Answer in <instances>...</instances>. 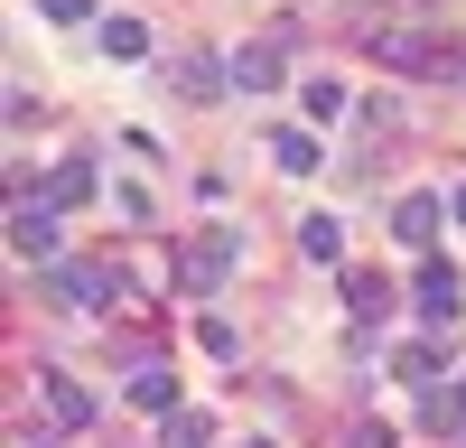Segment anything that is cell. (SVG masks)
<instances>
[{
  "label": "cell",
  "instance_id": "cell-4",
  "mask_svg": "<svg viewBox=\"0 0 466 448\" xmlns=\"http://www.w3.org/2000/svg\"><path fill=\"white\" fill-rule=\"evenodd\" d=\"M10 252L19 261H56V206L47 197H19L10 206Z\"/></svg>",
  "mask_w": 466,
  "mask_h": 448
},
{
  "label": "cell",
  "instance_id": "cell-10",
  "mask_svg": "<svg viewBox=\"0 0 466 448\" xmlns=\"http://www.w3.org/2000/svg\"><path fill=\"white\" fill-rule=\"evenodd\" d=\"M345 309H355L364 327H373V318H392V280H382V271H345Z\"/></svg>",
  "mask_w": 466,
  "mask_h": 448
},
{
  "label": "cell",
  "instance_id": "cell-1",
  "mask_svg": "<svg viewBox=\"0 0 466 448\" xmlns=\"http://www.w3.org/2000/svg\"><path fill=\"white\" fill-rule=\"evenodd\" d=\"M47 290H56V309L94 318V309H112V299H122V271H112V261H56Z\"/></svg>",
  "mask_w": 466,
  "mask_h": 448
},
{
  "label": "cell",
  "instance_id": "cell-16",
  "mask_svg": "<svg viewBox=\"0 0 466 448\" xmlns=\"http://www.w3.org/2000/svg\"><path fill=\"white\" fill-rule=\"evenodd\" d=\"M392 373H401L410 392H439V346H401V355H392Z\"/></svg>",
  "mask_w": 466,
  "mask_h": 448
},
{
  "label": "cell",
  "instance_id": "cell-21",
  "mask_svg": "<svg viewBox=\"0 0 466 448\" xmlns=\"http://www.w3.org/2000/svg\"><path fill=\"white\" fill-rule=\"evenodd\" d=\"M457 411H466V383H457Z\"/></svg>",
  "mask_w": 466,
  "mask_h": 448
},
{
  "label": "cell",
  "instance_id": "cell-3",
  "mask_svg": "<svg viewBox=\"0 0 466 448\" xmlns=\"http://www.w3.org/2000/svg\"><path fill=\"white\" fill-rule=\"evenodd\" d=\"M168 94H187V103H215V94H233V66H215L206 47H177V56H168Z\"/></svg>",
  "mask_w": 466,
  "mask_h": 448
},
{
  "label": "cell",
  "instance_id": "cell-14",
  "mask_svg": "<svg viewBox=\"0 0 466 448\" xmlns=\"http://www.w3.org/2000/svg\"><path fill=\"white\" fill-rule=\"evenodd\" d=\"M37 197H47V206H85V197H94V168H85V159H66L47 187H37Z\"/></svg>",
  "mask_w": 466,
  "mask_h": 448
},
{
  "label": "cell",
  "instance_id": "cell-20",
  "mask_svg": "<svg viewBox=\"0 0 466 448\" xmlns=\"http://www.w3.org/2000/svg\"><path fill=\"white\" fill-rule=\"evenodd\" d=\"M448 215H457V224H466V187H457V197H448Z\"/></svg>",
  "mask_w": 466,
  "mask_h": 448
},
{
  "label": "cell",
  "instance_id": "cell-22",
  "mask_svg": "<svg viewBox=\"0 0 466 448\" xmlns=\"http://www.w3.org/2000/svg\"><path fill=\"white\" fill-rule=\"evenodd\" d=\"M252 448H270V439H252Z\"/></svg>",
  "mask_w": 466,
  "mask_h": 448
},
{
  "label": "cell",
  "instance_id": "cell-6",
  "mask_svg": "<svg viewBox=\"0 0 466 448\" xmlns=\"http://www.w3.org/2000/svg\"><path fill=\"white\" fill-rule=\"evenodd\" d=\"M224 66H233V85H243V94H280V75H289V66H280V37H252V47H233Z\"/></svg>",
  "mask_w": 466,
  "mask_h": 448
},
{
  "label": "cell",
  "instance_id": "cell-9",
  "mask_svg": "<svg viewBox=\"0 0 466 448\" xmlns=\"http://www.w3.org/2000/svg\"><path fill=\"white\" fill-rule=\"evenodd\" d=\"M270 159H280L289 178H318L327 149H318V131H308V122H289V131H270Z\"/></svg>",
  "mask_w": 466,
  "mask_h": 448
},
{
  "label": "cell",
  "instance_id": "cell-11",
  "mask_svg": "<svg viewBox=\"0 0 466 448\" xmlns=\"http://www.w3.org/2000/svg\"><path fill=\"white\" fill-rule=\"evenodd\" d=\"M131 402H140V411H159V421H168V411H187V402H177V373H168V364H140V373H131Z\"/></svg>",
  "mask_w": 466,
  "mask_h": 448
},
{
  "label": "cell",
  "instance_id": "cell-8",
  "mask_svg": "<svg viewBox=\"0 0 466 448\" xmlns=\"http://www.w3.org/2000/svg\"><path fill=\"white\" fill-rule=\"evenodd\" d=\"M37 392H47V421L56 430H94V392L75 383V373H37Z\"/></svg>",
  "mask_w": 466,
  "mask_h": 448
},
{
  "label": "cell",
  "instance_id": "cell-23",
  "mask_svg": "<svg viewBox=\"0 0 466 448\" xmlns=\"http://www.w3.org/2000/svg\"><path fill=\"white\" fill-rule=\"evenodd\" d=\"M37 448H47V439H37Z\"/></svg>",
  "mask_w": 466,
  "mask_h": 448
},
{
  "label": "cell",
  "instance_id": "cell-18",
  "mask_svg": "<svg viewBox=\"0 0 466 448\" xmlns=\"http://www.w3.org/2000/svg\"><path fill=\"white\" fill-rule=\"evenodd\" d=\"M37 10H47L56 28H75V19H85V10H94V0H37Z\"/></svg>",
  "mask_w": 466,
  "mask_h": 448
},
{
  "label": "cell",
  "instance_id": "cell-19",
  "mask_svg": "<svg viewBox=\"0 0 466 448\" xmlns=\"http://www.w3.org/2000/svg\"><path fill=\"white\" fill-rule=\"evenodd\" d=\"M345 448H392V430H382V421H355V439H345Z\"/></svg>",
  "mask_w": 466,
  "mask_h": 448
},
{
  "label": "cell",
  "instance_id": "cell-17",
  "mask_svg": "<svg viewBox=\"0 0 466 448\" xmlns=\"http://www.w3.org/2000/svg\"><path fill=\"white\" fill-rule=\"evenodd\" d=\"M299 103H308V122H345V75H318Z\"/></svg>",
  "mask_w": 466,
  "mask_h": 448
},
{
  "label": "cell",
  "instance_id": "cell-7",
  "mask_svg": "<svg viewBox=\"0 0 466 448\" xmlns=\"http://www.w3.org/2000/svg\"><path fill=\"white\" fill-rule=\"evenodd\" d=\"M439 215H448V206H439V197H420V187H410V197L392 206V243H401V252H430V243H439Z\"/></svg>",
  "mask_w": 466,
  "mask_h": 448
},
{
  "label": "cell",
  "instance_id": "cell-2",
  "mask_svg": "<svg viewBox=\"0 0 466 448\" xmlns=\"http://www.w3.org/2000/svg\"><path fill=\"white\" fill-rule=\"evenodd\" d=\"M233 261H243V234H233V224H206V243L177 261V290H187V299H206V290L233 271Z\"/></svg>",
  "mask_w": 466,
  "mask_h": 448
},
{
  "label": "cell",
  "instance_id": "cell-13",
  "mask_svg": "<svg viewBox=\"0 0 466 448\" xmlns=\"http://www.w3.org/2000/svg\"><path fill=\"white\" fill-rule=\"evenodd\" d=\"M159 448H215V411H168V421H159Z\"/></svg>",
  "mask_w": 466,
  "mask_h": 448
},
{
  "label": "cell",
  "instance_id": "cell-5",
  "mask_svg": "<svg viewBox=\"0 0 466 448\" xmlns=\"http://www.w3.org/2000/svg\"><path fill=\"white\" fill-rule=\"evenodd\" d=\"M410 299H420V318H430V327H457V309H466V280L448 271V261H420Z\"/></svg>",
  "mask_w": 466,
  "mask_h": 448
},
{
  "label": "cell",
  "instance_id": "cell-15",
  "mask_svg": "<svg viewBox=\"0 0 466 448\" xmlns=\"http://www.w3.org/2000/svg\"><path fill=\"white\" fill-rule=\"evenodd\" d=\"M103 56H112V66L149 56V28H140V19H103Z\"/></svg>",
  "mask_w": 466,
  "mask_h": 448
},
{
  "label": "cell",
  "instance_id": "cell-12",
  "mask_svg": "<svg viewBox=\"0 0 466 448\" xmlns=\"http://www.w3.org/2000/svg\"><path fill=\"white\" fill-rule=\"evenodd\" d=\"M299 252L308 261H345V224L336 215H299Z\"/></svg>",
  "mask_w": 466,
  "mask_h": 448
}]
</instances>
